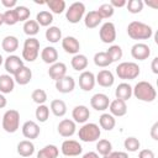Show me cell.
Masks as SVG:
<instances>
[{
    "label": "cell",
    "instance_id": "obj_38",
    "mask_svg": "<svg viewBox=\"0 0 158 158\" xmlns=\"http://www.w3.org/2000/svg\"><path fill=\"white\" fill-rule=\"evenodd\" d=\"M123 147H125V149H126L127 152L133 153V152H137V151L139 149L141 142H139L138 138H136V137H127V138H125V141H123Z\"/></svg>",
    "mask_w": 158,
    "mask_h": 158
},
{
    "label": "cell",
    "instance_id": "obj_35",
    "mask_svg": "<svg viewBox=\"0 0 158 158\" xmlns=\"http://www.w3.org/2000/svg\"><path fill=\"white\" fill-rule=\"evenodd\" d=\"M23 32L28 37H33L40 32V25L36 22V20H27L23 23Z\"/></svg>",
    "mask_w": 158,
    "mask_h": 158
},
{
    "label": "cell",
    "instance_id": "obj_42",
    "mask_svg": "<svg viewBox=\"0 0 158 158\" xmlns=\"http://www.w3.org/2000/svg\"><path fill=\"white\" fill-rule=\"evenodd\" d=\"M106 53H107V56L110 57V59H111L112 63L120 60V59L122 58V54H123V53H122V48H121L118 44H112V46H110L109 49L106 51Z\"/></svg>",
    "mask_w": 158,
    "mask_h": 158
},
{
    "label": "cell",
    "instance_id": "obj_1",
    "mask_svg": "<svg viewBox=\"0 0 158 158\" xmlns=\"http://www.w3.org/2000/svg\"><path fill=\"white\" fill-rule=\"evenodd\" d=\"M132 95H135V98L141 101L152 102L157 98V91L151 83L142 80V81H138L132 88Z\"/></svg>",
    "mask_w": 158,
    "mask_h": 158
},
{
    "label": "cell",
    "instance_id": "obj_12",
    "mask_svg": "<svg viewBox=\"0 0 158 158\" xmlns=\"http://www.w3.org/2000/svg\"><path fill=\"white\" fill-rule=\"evenodd\" d=\"M90 105L96 111H105L110 105V99L106 94L96 93L90 99Z\"/></svg>",
    "mask_w": 158,
    "mask_h": 158
},
{
    "label": "cell",
    "instance_id": "obj_23",
    "mask_svg": "<svg viewBox=\"0 0 158 158\" xmlns=\"http://www.w3.org/2000/svg\"><path fill=\"white\" fill-rule=\"evenodd\" d=\"M115 96L116 99H120L122 101H127L132 96V86L128 83H121L115 89Z\"/></svg>",
    "mask_w": 158,
    "mask_h": 158
},
{
    "label": "cell",
    "instance_id": "obj_27",
    "mask_svg": "<svg viewBox=\"0 0 158 158\" xmlns=\"http://www.w3.org/2000/svg\"><path fill=\"white\" fill-rule=\"evenodd\" d=\"M17 153L21 157H31L35 153V144L30 139H23L17 144Z\"/></svg>",
    "mask_w": 158,
    "mask_h": 158
},
{
    "label": "cell",
    "instance_id": "obj_34",
    "mask_svg": "<svg viewBox=\"0 0 158 158\" xmlns=\"http://www.w3.org/2000/svg\"><path fill=\"white\" fill-rule=\"evenodd\" d=\"M36 22L40 26L43 27H49L51 23L53 22V14L47 11V10H42L36 15Z\"/></svg>",
    "mask_w": 158,
    "mask_h": 158
},
{
    "label": "cell",
    "instance_id": "obj_29",
    "mask_svg": "<svg viewBox=\"0 0 158 158\" xmlns=\"http://www.w3.org/2000/svg\"><path fill=\"white\" fill-rule=\"evenodd\" d=\"M1 48L6 52V53H14L17 48H19V40L15 36H6L4 37V40L1 41Z\"/></svg>",
    "mask_w": 158,
    "mask_h": 158
},
{
    "label": "cell",
    "instance_id": "obj_43",
    "mask_svg": "<svg viewBox=\"0 0 158 158\" xmlns=\"http://www.w3.org/2000/svg\"><path fill=\"white\" fill-rule=\"evenodd\" d=\"M14 10H15V12H16V15H17V20H19V22H21V21L26 22V21L30 19L31 11H30L28 7H26V6H23V5H17Z\"/></svg>",
    "mask_w": 158,
    "mask_h": 158
},
{
    "label": "cell",
    "instance_id": "obj_10",
    "mask_svg": "<svg viewBox=\"0 0 158 158\" xmlns=\"http://www.w3.org/2000/svg\"><path fill=\"white\" fill-rule=\"evenodd\" d=\"M131 56L133 59L137 60H146L151 56V48L148 44L137 42L131 47Z\"/></svg>",
    "mask_w": 158,
    "mask_h": 158
},
{
    "label": "cell",
    "instance_id": "obj_4",
    "mask_svg": "<svg viewBox=\"0 0 158 158\" xmlns=\"http://www.w3.org/2000/svg\"><path fill=\"white\" fill-rule=\"evenodd\" d=\"M100 135H101V130L99 125L94 122L83 123V126L79 128V132H78L79 139L83 142H95L100 138Z\"/></svg>",
    "mask_w": 158,
    "mask_h": 158
},
{
    "label": "cell",
    "instance_id": "obj_7",
    "mask_svg": "<svg viewBox=\"0 0 158 158\" xmlns=\"http://www.w3.org/2000/svg\"><path fill=\"white\" fill-rule=\"evenodd\" d=\"M85 15V5L80 1L73 2L65 10V19L70 23H78Z\"/></svg>",
    "mask_w": 158,
    "mask_h": 158
},
{
    "label": "cell",
    "instance_id": "obj_26",
    "mask_svg": "<svg viewBox=\"0 0 158 158\" xmlns=\"http://www.w3.org/2000/svg\"><path fill=\"white\" fill-rule=\"evenodd\" d=\"M49 110L52 111V114L57 117H63L67 114V104L60 100V99H54L51 101L49 105Z\"/></svg>",
    "mask_w": 158,
    "mask_h": 158
},
{
    "label": "cell",
    "instance_id": "obj_11",
    "mask_svg": "<svg viewBox=\"0 0 158 158\" xmlns=\"http://www.w3.org/2000/svg\"><path fill=\"white\" fill-rule=\"evenodd\" d=\"M4 67H5V70L7 72V74L15 75L17 73V70L21 67H23V60L16 54H9V57L5 58V60H4Z\"/></svg>",
    "mask_w": 158,
    "mask_h": 158
},
{
    "label": "cell",
    "instance_id": "obj_2",
    "mask_svg": "<svg viewBox=\"0 0 158 158\" xmlns=\"http://www.w3.org/2000/svg\"><path fill=\"white\" fill-rule=\"evenodd\" d=\"M127 35L132 40H148L153 35V30L149 25L141 21H132L127 26Z\"/></svg>",
    "mask_w": 158,
    "mask_h": 158
},
{
    "label": "cell",
    "instance_id": "obj_46",
    "mask_svg": "<svg viewBox=\"0 0 158 158\" xmlns=\"http://www.w3.org/2000/svg\"><path fill=\"white\" fill-rule=\"evenodd\" d=\"M126 7L131 14H139L143 10V1L142 0H128L126 2Z\"/></svg>",
    "mask_w": 158,
    "mask_h": 158
},
{
    "label": "cell",
    "instance_id": "obj_50",
    "mask_svg": "<svg viewBox=\"0 0 158 158\" xmlns=\"http://www.w3.org/2000/svg\"><path fill=\"white\" fill-rule=\"evenodd\" d=\"M126 0H111L109 4L115 9V7H123V6H126Z\"/></svg>",
    "mask_w": 158,
    "mask_h": 158
},
{
    "label": "cell",
    "instance_id": "obj_39",
    "mask_svg": "<svg viewBox=\"0 0 158 158\" xmlns=\"http://www.w3.org/2000/svg\"><path fill=\"white\" fill-rule=\"evenodd\" d=\"M96 151L98 154H101L104 157L112 151V144L109 139H99L96 143Z\"/></svg>",
    "mask_w": 158,
    "mask_h": 158
},
{
    "label": "cell",
    "instance_id": "obj_44",
    "mask_svg": "<svg viewBox=\"0 0 158 158\" xmlns=\"http://www.w3.org/2000/svg\"><path fill=\"white\" fill-rule=\"evenodd\" d=\"M31 99L33 100V102H36L37 105H43L47 101V93L43 89H36L32 91L31 94Z\"/></svg>",
    "mask_w": 158,
    "mask_h": 158
},
{
    "label": "cell",
    "instance_id": "obj_24",
    "mask_svg": "<svg viewBox=\"0 0 158 158\" xmlns=\"http://www.w3.org/2000/svg\"><path fill=\"white\" fill-rule=\"evenodd\" d=\"M41 58L46 64H53L58 60V52L53 46H47L42 49Z\"/></svg>",
    "mask_w": 158,
    "mask_h": 158
},
{
    "label": "cell",
    "instance_id": "obj_17",
    "mask_svg": "<svg viewBox=\"0 0 158 158\" xmlns=\"http://www.w3.org/2000/svg\"><path fill=\"white\" fill-rule=\"evenodd\" d=\"M72 117L75 123H85L90 117V111L85 105H77L72 111Z\"/></svg>",
    "mask_w": 158,
    "mask_h": 158
},
{
    "label": "cell",
    "instance_id": "obj_13",
    "mask_svg": "<svg viewBox=\"0 0 158 158\" xmlns=\"http://www.w3.org/2000/svg\"><path fill=\"white\" fill-rule=\"evenodd\" d=\"M96 81H95V75L90 70H84L79 75V86L84 91H90L94 89Z\"/></svg>",
    "mask_w": 158,
    "mask_h": 158
},
{
    "label": "cell",
    "instance_id": "obj_15",
    "mask_svg": "<svg viewBox=\"0 0 158 158\" xmlns=\"http://www.w3.org/2000/svg\"><path fill=\"white\" fill-rule=\"evenodd\" d=\"M21 131H22L23 137L27 138V139H30V141L37 138V137L40 136V133H41V128H40V126L37 125V122L31 121V120H30V121H26V122L22 125Z\"/></svg>",
    "mask_w": 158,
    "mask_h": 158
},
{
    "label": "cell",
    "instance_id": "obj_51",
    "mask_svg": "<svg viewBox=\"0 0 158 158\" xmlns=\"http://www.w3.org/2000/svg\"><path fill=\"white\" fill-rule=\"evenodd\" d=\"M157 131H158V122H154L153 126H152V128H151V137L154 141H158V133H157Z\"/></svg>",
    "mask_w": 158,
    "mask_h": 158
},
{
    "label": "cell",
    "instance_id": "obj_20",
    "mask_svg": "<svg viewBox=\"0 0 158 158\" xmlns=\"http://www.w3.org/2000/svg\"><path fill=\"white\" fill-rule=\"evenodd\" d=\"M95 81L102 86V88H110L114 85V81H115V78H114V74L109 70V69H102L100 70L96 77H95Z\"/></svg>",
    "mask_w": 158,
    "mask_h": 158
},
{
    "label": "cell",
    "instance_id": "obj_28",
    "mask_svg": "<svg viewBox=\"0 0 158 158\" xmlns=\"http://www.w3.org/2000/svg\"><path fill=\"white\" fill-rule=\"evenodd\" d=\"M102 19L99 16V14L96 12V10L89 11L88 14L84 15V25L88 28H95L101 23Z\"/></svg>",
    "mask_w": 158,
    "mask_h": 158
},
{
    "label": "cell",
    "instance_id": "obj_47",
    "mask_svg": "<svg viewBox=\"0 0 158 158\" xmlns=\"http://www.w3.org/2000/svg\"><path fill=\"white\" fill-rule=\"evenodd\" d=\"M102 158H128L127 152H122V151H111L109 154L104 156Z\"/></svg>",
    "mask_w": 158,
    "mask_h": 158
},
{
    "label": "cell",
    "instance_id": "obj_8",
    "mask_svg": "<svg viewBox=\"0 0 158 158\" xmlns=\"http://www.w3.org/2000/svg\"><path fill=\"white\" fill-rule=\"evenodd\" d=\"M60 152L65 157H77L79 154H81L83 147H81V144L78 141L65 139V141H63V143L60 146Z\"/></svg>",
    "mask_w": 158,
    "mask_h": 158
},
{
    "label": "cell",
    "instance_id": "obj_30",
    "mask_svg": "<svg viewBox=\"0 0 158 158\" xmlns=\"http://www.w3.org/2000/svg\"><path fill=\"white\" fill-rule=\"evenodd\" d=\"M70 65L77 72H84V69H86V67H88V58H86V56L80 54V53L73 56V58L70 60Z\"/></svg>",
    "mask_w": 158,
    "mask_h": 158
},
{
    "label": "cell",
    "instance_id": "obj_14",
    "mask_svg": "<svg viewBox=\"0 0 158 158\" xmlns=\"http://www.w3.org/2000/svg\"><path fill=\"white\" fill-rule=\"evenodd\" d=\"M57 131L62 137H72L77 131V123L70 118H63L58 123Z\"/></svg>",
    "mask_w": 158,
    "mask_h": 158
},
{
    "label": "cell",
    "instance_id": "obj_16",
    "mask_svg": "<svg viewBox=\"0 0 158 158\" xmlns=\"http://www.w3.org/2000/svg\"><path fill=\"white\" fill-rule=\"evenodd\" d=\"M74 88H75V80L70 75H64L63 78L56 81V89L62 94L72 93Z\"/></svg>",
    "mask_w": 158,
    "mask_h": 158
},
{
    "label": "cell",
    "instance_id": "obj_5",
    "mask_svg": "<svg viewBox=\"0 0 158 158\" xmlns=\"http://www.w3.org/2000/svg\"><path fill=\"white\" fill-rule=\"evenodd\" d=\"M1 126L5 132L15 133L20 127V112L14 109L7 110L1 118Z\"/></svg>",
    "mask_w": 158,
    "mask_h": 158
},
{
    "label": "cell",
    "instance_id": "obj_21",
    "mask_svg": "<svg viewBox=\"0 0 158 158\" xmlns=\"http://www.w3.org/2000/svg\"><path fill=\"white\" fill-rule=\"evenodd\" d=\"M48 75L54 81L59 80L60 78L67 75V65L64 63H62V62H56V63L51 64V67L48 69Z\"/></svg>",
    "mask_w": 158,
    "mask_h": 158
},
{
    "label": "cell",
    "instance_id": "obj_22",
    "mask_svg": "<svg viewBox=\"0 0 158 158\" xmlns=\"http://www.w3.org/2000/svg\"><path fill=\"white\" fill-rule=\"evenodd\" d=\"M31 79H32V70L26 65L21 67L17 70V73L14 75V80L19 85H26L31 81Z\"/></svg>",
    "mask_w": 158,
    "mask_h": 158
},
{
    "label": "cell",
    "instance_id": "obj_49",
    "mask_svg": "<svg viewBox=\"0 0 158 158\" xmlns=\"http://www.w3.org/2000/svg\"><path fill=\"white\" fill-rule=\"evenodd\" d=\"M1 4H2L7 10L15 9V7L17 6V1H16V0H1Z\"/></svg>",
    "mask_w": 158,
    "mask_h": 158
},
{
    "label": "cell",
    "instance_id": "obj_41",
    "mask_svg": "<svg viewBox=\"0 0 158 158\" xmlns=\"http://www.w3.org/2000/svg\"><path fill=\"white\" fill-rule=\"evenodd\" d=\"M96 12H98L99 16L104 20V19H110V17L114 15L115 9H114L109 2H105V4H101V5L98 7Z\"/></svg>",
    "mask_w": 158,
    "mask_h": 158
},
{
    "label": "cell",
    "instance_id": "obj_52",
    "mask_svg": "<svg viewBox=\"0 0 158 158\" xmlns=\"http://www.w3.org/2000/svg\"><path fill=\"white\" fill-rule=\"evenodd\" d=\"M151 68H152V72L154 74H158V57H154L153 58L152 64H151Z\"/></svg>",
    "mask_w": 158,
    "mask_h": 158
},
{
    "label": "cell",
    "instance_id": "obj_25",
    "mask_svg": "<svg viewBox=\"0 0 158 158\" xmlns=\"http://www.w3.org/2000/svg\"><path fill=\"white\" fill-rule=\"evenodd\" d=\"M15 88V80L10 74H1L0 75V93L1 94H10Z\"/></svg>",
    "mask_w": 158,
    "mask_h": 158
},
{
    "label": "cell",
    "instance_id": "obj_40",
    "mask_svg": "<svg viewBox=\"0 0 158 158\" xmlns=\"http://www.w3.org/2000/svg\"><path fill=\"white\" fill-rule=\"evenodd\" d=\"M35 116L37 118L38 122H46L49 117V107L47 105H38L36 111H35Z\"/></svg>",
    "mask_w": 158,
    "mask_h": 158
},
{
    "label": "cell",
    "instance_id": "obj_53",
    "mask_svg": "<svg viewBox=\"0 0 158 158\" xmlns=\"http://www.w3.org/2000/svg\"><path fill=\"white\" fill-rule=\"evenodd\" d=\"M81 158H99V154H98L96 152L90 151V152H86L85 154H83V157H81Z\"/></svg>",
    "mask_w": 158,
    "mask_h": 158
},
{
    "label": "cell",
    "instance_id": "obj_18",
    "mask_svg": "<svg viewBox=\"0 0 158 158\" xmlns=\"http://www.w3.org/2000/svg\"><path fill=\"white\" fill-rule=\"evenodd\" d=\"M107 109L114 117H121V116H125L127 114L126 101H122L120 99H115V100L110 101V105Z\"/></svg>",
    "mask_w": 158,
    "mask_h": 158
},
{
    "label": "cell",
    "instance_id": "obj_54",
    "mask_svg": "<svg viewBox=\"0 0 158 158\" xmlns=\"http://www.w3.org/2000/svg\"><path fill=\"white\" fill-rule=\"evenodd\" d=\"M6 104H7L6 98L4 96V94H1V93H0V109H4V107L6 106Z\"/></svg>",
    "mask_w": 158,
    "mask_h": 158
},
{
    "label": "cell",
    "instance_id": "obj_3",
    "mask_svg": "<svg viewBox=\"0 0 158 158\" xmlns=\"http://www.w3.org/2000/svg\"><path fill=\"white\" fill-rule=\"evenodd\" d=\"M141 73V69L135 62H122L116 67V74L120 79L123 80H133Z\"/></svg>",
    "mask_w": 158,
    "mask_h": 158
},
{
    "label": "cell",
    "instance_id": "obj_19",
    "mask_svg": "<svg viewBox=\"0 0 158 158\" xmlns=\"http://www.w3.org/2000/svg\"><path fill=\"white\" fill-rule=\"evenodd\" d=\"M62 48L69 53V54H78L79 49H80V43L79 41L73 37V36H67L64 38H62Z\"/></svg>",
    "mask_w": 158,
    "mask_h": 158
},
{
    "label": "cell",
    "instance_id": "obj_6",
    "mask_svg": "<svg viewBox=\"0 0 158 158\" xmlns=\"http://www.w3.org/2000/svg\"><path fill=\"white\" fill-rule=\"evenodd\" d=\"M40 54V41L35 37H28L23 42L22 59L26 62H35Z\"/></svg>",
    "mask_w": 158,
    "mask_h": 158
},
{
    "label": "cell",
    "instance_id": "obj_33",
    "mask_svg": "<svg viewBox=\"0 0 158 158\" xmlns=\"http://www.w3.org/2000/svg\"><path fill=\"white\" fill-rule=\"evenodd\" d=\"M44 36H46V40L51 43H58L59 41H62V31L57 26H49L46 30Z\"/></svg>",
    "mask_w": 158,
    "mask_h": 158
},
{
    "label": "cell",
    "instance_id": "obj_56",
    "mask_svg": "<svg viewBox=\"0 0 158 158\" xmlns=\"http://www.w3.org/2000/svg\"><path fill=\"white\" fill-rule=\"evenodd\" d=\"M2 63H4V58H2V56L0 54V65H1Z\"/></svg>",
    "mask_w": 158,
    "mask_h": 158
},
{
    "label": "cell",
    "instance_id": "obj_31",
    "mask_svg": "<svg viewBox=\"0 0 158 158\" xmlns=\"http://www.w3.org/2000/svg\"><path fill=\"white\" fill-rule=\"evenodd\" d=\"M99 125H100V128L105 131H111L116 126V120L111 114L105 112L99 117Z\"/></svg>",
    "mask_w": 158,
    "mask_h": 158
},
{
    "label": "cell",
    "instance_id": "obj_36",
    "mask_svg": "<svg viewBox=\"0 0 158 158\" xmlns=\"http://www.w3.org/2000/svg\"><path fill=\"white\" fill-rule=\"evenodd\" d=\"M46 5L49 7L52 14H57V15L62 14L67 6L64 0H49V1H46Z\"/></svg>",
    "mask_w": 158,
    "mask_h": 158
},
{
    "label": "cell",
    "instance_id": "obj_55",
    "mask_svg": "<svg viewBox=\"0 0 158 158\" xmlns=\"http://www.w3.org/2000/svg\"><path fill=\"white\" fill-rule=\"evenodd\" d=\"M4 23V21H2V14H0V26Z\"/></svg>",
    "mask_w": 158,
    "mask_h": 158
},
{
    "label": "cell",
    "instance_id": "obj_45",
    "mask_svg": "<svg viewBox=\"0 0 158 158\" xmlns=\"http://www.w3.org/2000/svg\"><path fill=\"white\" fill-rule=\"evenodd\" d=\"M2 21H4V23L7 25V26H14L15 23H17L19 20H17V15H16L15 10H14V9L6 10V11L2 14Z\"/></svg>",
    "mask_w": 158,
    "mask_h": 158
},
{
    "label": "cell",
    "instance_id": "obj_9",
    "mask_svg": "<svg viewBox=\"0 0 158 158\" xmlns=\"http://www.w3.org/2000/svg\"><path fill=\"white\" fill-rule=\"evenodd\" d=\"M99 36H100V40L104 43H107V44L112 43L116 40V27H115V25L110 21L102 23L101 27H100V31H99Z\"/></svg>",
    "mask_w": 158,
    "mask_h": 158
},
{
    "label": "cell",
    "instance_id": "obj_48",
    "mask_svg": "<svg viewBox=\"0 0 158 158\" xmlns=\"http://www.w3.org/2000/svg\"><path fill=\"white\" fill-rule=\"evenodd\" d=\"M138 158H156V156L152 149H142L138 153Z\"/></svg>",
    "mask_w": 158,
    "mask_h": 158
},
{
    "label": "cell",
    "instance_id": "obj_37",
    "mask_svg": "<svg viewBox=\"0 0 158 158\" xmlns=\"http://www.w3.org/2000/svg\"><path fill=\"white\" fill-rule=\"evenodd\" d=\"M111 59L110 57L107 56L106 52H98L95 53L94 56V64L96 67H101V68H105V67H109L111 64Z\"/></svg>",
    "mask_w": 158,
    "mask_h": 158
},
{
    "label": "cell",
    "instance_id": "obj_32",
    "mask_svg": "<svg viewBox=\"0 0 158 158\" xmlns=\"http://www.w3.org/2000/svg\"><path fill=\"white\" fill-rule=\"evenodd\" d=\"M59 149L54 144H47L37 152V158H57Z\"/></svg>",
    "mask_w": 158,
    "mask_h": 158
}]
</instances>
